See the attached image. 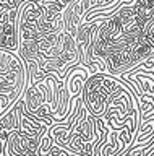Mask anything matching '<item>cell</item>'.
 I'll return each instance as SVG.
<instances>
[{"mask_svg":"<svg viewBox=\"0 0 154 156\" xmlns=\"http://www.w3.org/2000/svg\"><path fill=\"white\" fill-rule=\"evenodd\" d=\"M89 75H91L89 68L86 65H81V63L71 67L70 70L67 72L63 85L67 88V91H68L70 98L81 96V93H83V90H84V85H86V81H88Z\"/></svg>","mask_w":154,"mask_h":156,"instance_id":"2","label":"cell"},{"mask_svg":"<svg viewBox=\"0 0 154 156\" xmlns=\"http://www.w3.org/2000/svg\"><path fill=\"white\" fill-rule=\"evenodd\" d=\"M118 94V93H117ZM110 96H114L102 83V73H91L81 93L84 106L94 117H102L107 111Z\"/></svg>","mask_w":154,"mask_h":156,"instance_id":"1","label":"cell"},{"mask_svg":"<svg viewBox=\"0 0 154 156\" xmlns=\"http://www.w3.org/2000/svg\"><path fill=\"white\" fill-rule=\"evenodd\" d=\"M54 145H55V141H54V138H52L49 129H46L39 136V150H37V156H47Z\"/></svg>","mask_w":154,"mask_h":156,"instance_id":"5","label":"cell"},{"mask_svg":"<svg viewBox=\"0 0 154 156\" xmlns=\"http://www.w3.org/2000/svg\"><path fill=\"white\" fill-rule=\"evenodd\" d=\"M25 68V60L18 52L0 49V75L10 72H21Z\"/></svg>","mask_w":154,"mask_h":156,"instance_id":"4","label":"cell"},{"mask_svg":"<svg viewBox=\"0 0 154 156\" xmlns=\"http://www.w3.org/2000/svg\"><path fill=\"white\" fill-rule=\"evenodd\" d=\"M47 101V81L46 78L39 81L37 85H33L25 91V109L31 114H36V111L39 109L42 104H46Z\"/></svg>","mask_w":154,"mask_h":156,"instance_id":"3","label":"cell"}]
</instances>
